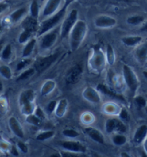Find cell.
<instances>
[{
    "label": "cell",
    "instance_id": "obj_1",
    "mask_svg": "<svg viewBox=\"0 0 147 157\" xmlns=\"http://www.w3.org/2000/svg\"><path fill=\"white\" fill-rule=\"evenodd\" d=\"M68 7V6L64 4L63 7H62L61 9L55 14L42 20L39 24L37 32L36 33L37 37H40L48 32L52 30V29L60 26L61 23L63 22L64 18L67 14L66 12H67Z\"/></svg>",
    "mask_w": 147,
    "mask_h": 157
},
{
    "label": "cell",
    "instance_id": "obj_2",
    "mask_svg": "<svg viewBox=\"0 0 147 157\" xmlns=\"http://www.w3.org/2000/svg\"><path fill=\"white\" fill-rule=\"evenodd\" d=\"M88 33V25L83 20H78L68 35L70 50H77L80 48Z\"/></svg>",
    "mask_w": 147,
    "mask_h": 157
},
{
    "label": "cell",
    "instance_id": "obj_3",
    "mask_svg": "<svg viewBox=\"0 0 147 157\" xmlns=\"http://www.w3.org/2000/svg\"><path fill=\"white\" fill-rule=\"evenodd\" d=\"M78 20V11L76 9H73L68 14H66L63 22L60 26V39H65L68 35L75 26Z\"/></svg>",
    "mask_w": 147,
    "mask_h": 157
},
{
    "label": "cell",
    "instance_id": "obj_4",
    "mask_svg": "<svg viewBox=\"0 0 147 157\" xmlns=\"http://www.w3.org/2000/svg\"><path fill=\"white\" fill-rule=\"evenodd\" d=\"M123 77L130 93L132 96H134L139 87V80L135 72L129 65H123Z\"/></svg>",
    "mask_w": 147,
    "mask_h": 157
},
{
    "label": "cell",
    "instance_id": "obj_5",
    "mask_svg": "<svg viewBox=\"0 0 147 157\" xmlns=\"http://www.w3.org/2000/svg\"><path fill=\"white\" fill-rule=\"evenodd\" d=\"M35 92L33 90H27L21 93L19 103L22 113L25 116L29 115L35 111Z\"/></svg>",
    "mask_w": 147,
    "mask_h": 157
},
{
    "label": "cell",
    "instance_id": "obj_6",
    "mask_svg": "<svg viewBox=\"0 0 147 157\" xmlns=\"http://www.w3.org/2000/svg\"><path fill=\"white\" fill-rule=\"evenodd\" d=\"M106 62V55L103 53L101 49L98 47H94L91 51L89 64L91 68L96 73H100L104 69Z\"/></svg>",
    "mask_w": 147,
    "mask_h": 157
},
{
    "label": "cell",
    "instance_id": "obj_7",
    "mask_svg": "<svg viewBox=\"0 0 147 157\" xmlns=\"http://www.w3.org/2000/svg\"><path fill=\"white\" fill-rule=\"evenodd\" d=\"M60 37V28L57 27L44 34L40 37L39 46L42 50H48L56 44Z\"/></svg>",
    "mask_w": 147,
    "mask_h": 157
},
{
    "label": "cell",
    "instance_id": "obj_8",
    "mask_svg": "<svg viewBox=\"0 0 147 157\" xmlns=\"http://www.w3.org/2000/svg\"><path fill=\"white\" fill-rule=\"evenodd\" d=\"M63 2V0H47L40 13V17L44 20L55 14L62 8Z\"/></svg>",
    "mask_w": 147,
    "mask_h": 157
},
{
    "label": "cell",
    "instance_id": "obj_9",
    "mask_svg": "<svg viewBox=\"0 0 147 157\" xmlns=\"http://www.w3.org/2000/svg\"><path fill=\"white\" fill-rule=\"evenodd\" d=\"M105 130L107 133H124L126 131V126L122 121L117 118H108L106 121Z\"/></svg>",
    "mask_w": 147,
    "mask_h": 157
},
{
    "label": "cell",
    "instance_id": "obj_10",
    "mask_svg": "<svg viewBox=\"0 0 147 157\" xmlns=\"http://www.w3.org/2000/svg\"><path fill=\"white\" fill-rule=\"evenodd\" d=\"M117 21L111 16L101 14L97 16L94 20V25L99 29H110L116 26Z\"/></svg>",
    "mask_w": 147,
    "mask_h": 157
},
{
    "label": "cell",
    "instance_id": "obj_11",
    "mask_svg": "<svg viewBox=\"0 0 147 157\" xmlns=\"http://www.w3.org/2000/svg\"><path fill=\"white\" fill-rule=\"evenodd\" d=\"M60 52H56L49 56L40 58L36 60L35 63V69L37 72H42L48 69L55 60L58 58Z\"/></svg>",
    "mask_w": 147,
    "mask_h": 157
},
{
    "label": "cell",
    "instance_id": "obj_12",
    "mask_svg": "<svg viewBox=\"0 0 147 157\" xmlns=\"http://www.w3.org/2000/svg\"><path fill=\"white\" fill-rule=\"evenodd\" d=\"M60 145L66 151H70L77 154H83L86 152L87 148L83 144L75 141H63L60 143Z\"/></svg>",
    "mask_w": 147,
    "mask_h": 157
},
{
    "label": "cell",
    "instance_id": "obj_13",
    "mask_svg": "<svg viewBox=\"0 0 147 157\" xmlns=\"http://www.w3.org/2000/svg\"><path fill=\"white\" fill-rule=\"evenodd\" d=\"M136 60L141 64L147 62V40L138 44L134 52Z\"/></svg>",
    "mask_w": 147,
    "mask_h": 157
},
{
    "label": "cell",
    "instance_id": "obj_14",
    "mask_svg": "<svg viewBox=\"0 0 147 157\" xmlns=\"http://www.w3.org/2000/svg\"><path fill=\"white\" fill-rule=\"evenodd\" d=\"M83 131L90 139L96 143L100 144H103L105 143V138H104L103 134L98 129L93 128V127H88V128H85Z\"/></svg>",
    "mask_w": 147,
    "mask_h": 157
},
{
    "label": "cell",
    "instance_id": "obj_15",
    "mask_svg": "<svg viewBox=\"0 0 147 157\" xmlns=\"http://www.w3.org/2000/svg\"><path fill=\"white\" fill-rule=\"evenodd\" d=\"M147 137V125L142 124L136 129L133 135V141L136 145L144 143Z\"/></svg>",
    "mask_w": 147,
    "mask_h": 157
},
{
    "label": "cell",
    "instance_id": "obj_16",
    "mask_svg": "<svg viewBox=\"0 0 147 157\" xmlns=\"http://www.w3.org/2000/svg\"><path fill=\"white\" fill-rule=\"evenodd\" d=\"M9 126L12 133L17 136L20 138V139H23L25 136L24 134V130H23L22 126L18 121V120L16 118L10 117L9 119Z\"/></svg>",
    "mask_w": 147,
    "mask_h": 157
},
{
    "label": "cell",
    "instance_id": "obj_17",
    "mask_svg": "<svg viewBox=\"0 0 147 157\" xmlns=\"http://www.w3.org/2000/svg\"><path fill=\"white\" fill-rule=\"evenodd\" d=\"M143 38L139 35H129L121 38V42L127 47H136L142 42Z\"/></svg>",
    "mask_w": 147,
    "mask_h": 157
},
{
    "label": "cell",
    "instance_id": "obj_18",
    "mask_svg": "<svg viewBox=\"0 0 147 157\" xmlns=\"http://www.w3.org/2000/svg\"><path fill=\"white\" fill-rule=\"evenodd\" d=\"M25 44V45L22 52V58H28L32 56L34 50H35L36 44H37V39L35 37H33Z\"/></svg>",
    "mask_w": 147,
    "mask_h": 157
},
{
    "label": "cell",
    "instance_id": "obj_19",
    "mask_svg": "<svg viewBox=\"0 0 147 157\" xmlns=\"http://www.w3.org/2000/svg\"><path fill=\"white\" fill-rule=\"evenodd\" d=\"M83 97L87 101L91 102V103H99L101 101V97L100 95L94 89L88 88L85 90L83 93Z\"/></svg>",
    "mask_w": 147,
    "mask_h": 157
},
{
    "label": "cell",
    "instance_id": "obj_20",
    "mask_svg": "<svg viewBox=\"0 0 147 157\" xmlns=\"http://www.w3.org/2000/svg\"><path fill=\"white\" fill-rule=\"evenodd\" d=\"M28 12V9L26 7H21L20 9L15 10L10 15V20L12 23L18 22L19 21L22 20Z\"/></svg>",
    "mask_w": 147,
    "mask_h": 157
},
{
    "label": "cell",
    "instance_id": "obj_21",
    "mask_svg": "<svg viewBox=\"0 0 147 157\" xmlns=\"http://www.w3.org/2000/svg\"><path fill=\"white\" fill-rule=\"evenodd\" d=\"M29 16L33 19L37 20L40 17V9L37 0H32L28 9Z\"/></svg>",
    "mask_w": 147,
    "mask_h": 157
},
{
    "label": "cell",
    "instance_id": "obj_22",
    "mask_svg": "<svg viewBox=\"0 0 147 157\" xmlns=\"http://www.w3.org/2000/svg\"><path fill=\"white\" fill-rule=\"evenodd\" d=\"M68 108V101L65 99H62L57 104L56 109L55 111V113L57 117L61 118L65 115L67 111Z\"/></svg>",
    "mask_w": 147,
    "mask_h": 157
},
{
    "label": "cell",
    "instance_id": "obj_23",
    "mask_svg": "<svg viewBox=\"0 0 147 157\" xmlns=\"http://www.w3.org/2000/svg\"><path fill=\"white\" fill-rule=\"evenodd\" d=\"M106 62L108 63V65H113L115 63V60H116V56H115V51L113 48L111 44H108L106 45Z\"/></svg>",
    "mask_w": 147,
    "mask_h": 157
},
{
    "label": "cell",
    "instance_id": "obj_24",
    "mask_svg": "<svg viewBox=\"0 0 147 157\" xmlns=\"http://www.w3.org/2000/svg\"><path fill=\"white\" fill-rule=\"evenodd\" d=\"M97 89L99 91H101V93H103L104 95H108V96L114 98L118 99V100H121V101H123V100H124L121 95H118V94H116V93L112 92L111 90H109L107 87H106V86H104V85H103V84H99L97 87Z\"/></svg>",
    "mask_w": 147,
    "mask_h": 157
},
{
    "label": "cell",
    "instance_id": "obj_25",
    "mask_svg": "<svg viewBox=\"0 0 147 157\" xmlns=\"http://www.w3.org/2000/svg\"><path fill=\"white\" fill-rule=\"evenodd\" d=\"M145 17L141 15H132L126 19L127 24L132 26H138L142 25L145 22Z\"/></svg>",
    "mask_w": 147,
    "mask_h": 157
},
{
    "label": "cell",
    "instance_id": "obj_26",
    "mask_svg": "<svg viewBox=\"0 0 147 157\" xmlns=\"http://www.w3.org/2000/svg\"><path fill=\"white\" fill-rule=\"evenodd\" d=\"M127 138L123 133H116L112 136V142L116 146H123L126 143Z\"/></svg>",
    "mask_w": 147,
    "mask_h": 157
},
{
    "label": "cell",
    "instance_id": "obj_27",
    "mask_svg": "<svg viewBox=\"0 0 147 157\" xmlns=\"http://www.w3.org/2000/svg\"><path fill=\"white\" fill-rule=\"evenodd\" d=\"M33 38V33L27 29H24L22 31V33L20 34L18 38V42L20 44H26L27 42L29 41Z\"/></svg>",
    "mask_w": 147,
    "mask_h": 157
},
{
    "label": "cell",
    "instance_id": "obj_28",
    "mask_svg": "<svg viewBox=\"0 0 147 157\" xmlns=\"http://www.w3.org/2000/svg\"><path fill=\"white\" fill-rule=\"evenodd\" d=\"M35 71L36 70L35 69V67H29L28 69H26L20 74L17 79V81H21V80H26L27 78H30L31 76H33L35 74Z\"/></svg>",
    "mask_w": 147,
    "mask_h": 157
},
{
    "label": "cell",
    "instance_id": "obj_29",
    "mask_svg": "<svg viewBox=\"0 0 147 157\" xmlns=\"http://www.w3.org/2000/svg\"><path fill=\"white\" fill-rule=\"evenodd\" d=\"M26 121L28 124L35 126H39L42 124V120L38 118L34 113L26 116Z\"/></svg>",
    "mask_w": 147,
    "mask_h": 157
},
{
    "label": "cell",
    "instance_id": "obj_30",
    "mask_svg": "<svg viewBox=\"0 0 147 157\" xmlns=\"http://www.w3.org/2000/svg\"><path fill=\"white\" fill-rule=\"evenodd\" d=\"M55 136V131H46L38 133L36 136V139L37 141H46L52 138Z\"/></svg>",
    "mask_w": 147,
    "mask_h": 157
},
{
    "label": "cell",
    "instance_id": "obj_31",
    "mask_svg": "<svg viewBox=\"0 0 147 157\" xmlns=\"http://www.w3.org/2000/svg\"><path fill=\"white\" fill-rule=\"evenodd\" d=\"M12 53V45L10 44H6L5 46H4L2 50V53L1 57L4 60H7L11 58Z\"/></svg>",
    "mask_w": 147,
    "mask_h": 157
},
{
    "label": "cell",
    "instance_id": "obj_32",
    "mask_svg": "<svg viewBox=\"0 0 147 157\" xmlns=\"http://www.w3.org/2000/svg\"><path fill=\"white\" fill-rule=\"evenodd\" d=\"M55 84L53 81H48V82L44 84V86H42V90H41V93L42 95H46L50 94V93L52 92L53 89L55 88Z\"/></svg>",
    "mask_w": 147,
    "mask_h": 157
},
{
    "label": "cell",
    "instance_id": "obj_33",
    "mask_svg": "<svg viewBox=\"0 0 147 157\" xmlns=\"http://www.w3.org/2000/svg\"><path fill=\"white\" fill-rule=\"evenodd\" d=\"M0 75L6 79H10L12 75L11 69L7 65H1L0 66Z\"/></svg>",
    "mask_w": 147,
    "mask_h": 157
},
{
    "label": "cell",
    "instance_id": "obj_34",
    "mask_svg": "<svg viewBox=\"0 0 147 157\" xmlns=\"http://www.w3.org/2000/svg\"><path fill=\"white\" fill-rule=\"evenodd\" d=\"M63 135L65 136L67 138H70V139H74L79 136L80 133L78 132L77 131L74 130V129L71 128H67L63 131Z\"/></svg>",
    "mask_w": 147,
    "mask_h": 157
},
{
    "label": "cell",
    "instance_id": "obj_35",
    "mask_svg": "<svg viewBox=\"0 0 147 157\" xmlns=\"http://www.w3.org/2000/svg\"><path fill=\"white\" fill-rule=\"evenodd\" d=\"M135 102L136 103V104L138 105V106L141 108H144L146 106V100L144 98L143 96H137L135 98Z\"/></svg>",
    "mask_w": 147,
    "mask_h": 157
},
{
    "label": "cell",
    "instance_id": "obj_36",
    "mask_svg": "<svg viewBox=\"0 0 147 157\" xmlns=\"http://www.w3.org/2000/svg\"><path fill=\"white\" fill-rule=\"evenodd\" d=\"M29 63H30V60H29V59L23 58V60H21L20 62L17 65V71H20L21 70L24 69L27 65L29 64Z\"/></svg>",
    "mask_w": 147,
    "mask_h": 157
},
{
    "label": "cell",
    "instance_id": "obj_37",
    "mask_svg": "<svg viewBox=\"0 0 147 157\" xmlns=\"http://www.w3.org/2000/svg\"><path fill=\"white\" fill-rule=\"evenodd\" d=\"M57 101H50V103L48 104V107H47V109H48V111L50 112V113H53V112H55V109H56V107H57Z\"/></svg>",
    "mask_w": 147,
    "mask_h": 157
},
{
    "label": "cell",
    "instance_id": "obj_38",
    "mask_svg": "<svg viewBox=\"0 0 147 157\" xmlns=\"http://www.w3.org/2000/svg\"><path fill=\"white\" fill-rule=\"evenodd\" d=\"M34 113H35V115L37 116L38 118H40L42 121L45 118V114H44V112L42 111L40 108H37V109H35V111H34Z\"/></svg>",
    "mask_w": 147,
    "mask_h": 157
},
{
    "label": "cell",
    "instance_id": "obj_39",
    "mask_svg": "<svg viewBox=\"0 0 147 157\" xmlns=\"http://www.w3.org/2000/svg\"><path fill=\"white\" fill-rule=\"evenodd\" d=\"M17 146H18V148H20V150L21 151H22V153H24V154H27V153L28 152V147H27V146L24 143V142L18 141Z\"/></svg>",
    "mask_w": 147,
    "mask_h": 157
},
{
    "label": "cell",
    "instance_id": "obj_40",
    "mask_svg": "<svg viewBox=\"0 0 147 157\" xmlns=\"http://www.w3.org/2000/svg\"><path fill=\"white\" fill-rule=\"evenodd\" d=\"M8 8H9V5L7 3L0 2V14L5 12L6 10H8Z\"/></svg>",
    "mask_w": 147,
    "mask_h": 157
},
{
    "label": "cell",
    "instance_id": "obj_41",
    "mask_svg": "<svg viewBox=\"0 0 147 157\" xmlns=\"http://www.w3.org/2000/svg\"><path fill=\"white\" fill-rule=\"evenodd\" d=\"M119 116H120V117L121 118H123V119H127L128 116H129L126 110H125V109H122L121 111H120Z\"/></svg>",
    "mask_w": 147,
    "mask_h": 157
},
{
    "label": "cell",
    "instance_id": "obj_42",
    "mask_svg": "<svg viewBox=\"0 0 147 157\" xmlns=\"http://www.w3.org/2000/svg\"><path fill=\"white\" fill-rule=\"evenodd\" d=\"M140 30L141 32H144V33H147V20L145 21L144 24L142 25L141 27L140 28Z\"/></svg>",
    "mask_w": 147,
    "mask_h": 157
},
{
    "label": "cell",
    "instance_id": "obj_43",
    "mask_svg": "<svg viewBox=\"0 0 147 157\" xmlns=\"http://www.w3.org/2000/svg\"><path fill=\"white\" fill-rule=\"evenodd\" d=\"M11 154L13 155V156H18V155H19L18 151H17V148L15 147V146H12V147Z\"/></svg>",
    "mask_w": 147,
    "mask_h": 157
},
{
    "label": "cell",
    "instance_id": "obj_44",
    "mask_svg": "<svg viewBox=\"0 0 147 157\" xmlns=\"http://www.w3.org/2000/svg\"><path fill=\"white\" fill-rule=\"evenodd\" d=\"M4 44H5V39H1L0 40V52H2V50L4 48Z\"/></svg>",
    "mask_w": 147,
    "mask_h": 157
},
{
    "label": "cell",
    "instance_id": "obj_45",
    "mask_svg": "<svg viewBox=\"0 0 147 157\" xmlns=\"http://www.w3.org/2000/svg\"><path fill=\"white\" fill-rule=\"evenodd\" d=\"M143 144H144V151H145V152H146V154L147 156V137L146 138V139L144 140V143H143Z\"/></svg>",
    "mask_w": 147,
    "mask_h": 157
},
{
    "label": "cell",
    "instance_id": "obj_46",
    "mask_svg": "<svg viewBox=\"0 0 147 157\" xmlns=\"http://www.w3.org/2000/svg\"><path fill=\"white\" fill-rule=\"evenodd\" d=\"M72 1H73V0H64V2H65V5L68 6H69Z\"/></svg>",
    "mask_w": 147,
    "mask_h": 157
},
{
    "label": "cell",
    "instance_id": "obj_47",
    "mask_svg": "<svg viewBox=\"0 0 147 157\" xmlns=\"http://www.w3.org/2000/svg\"><path fill=\"white\" fill-rule=\"evenodd\" d=\"M142 73H143V75H144V78H146V79H147V71H144Z\"/></svg>",
    "mask_w": 147,
    "mask_h": 157
},
{
    "label": "cell",
    "instance_id": "obj_48",
    "mask_svg": "<svg viewBox=\"0 0 147 157\" xmlns=\"http://www.w3.org/2000/svg\"><path fill=\"white\" fill-rule=\"evenodd\" d=\"M2 90H3V86H2V82H0V93L2 91Z\"/></svg>",
    "mask_w": 147,
    "mask_h": 157
},
{
    "label": "cell",
    "instance_id": "obj_49",
    "mask_svg": "<svg viewBox=\"0 0 147 157\" xmlns=\"http://www.w3.org/2000/svg\"><path fill=\"white\" fill-rule=\"evenodd\" d=\"M121 156H129V154H127L126 153H122V154H121Z\"/></svg>",
    "mask_w": 147,
    "mask_h": 157
},
{
    "label": "cell",
    "instance_id": "obj_50",
    "mask_svg": "<svg viewBox=\"0 0 147 157\" xmlns=\"http://www.w3.org/2000/svg\"><path fill=\"white\" fill-rule=\"evenodd\" d=\"M118 2H129V0H116Z\"/></svg>",
    "mask_w": 147,
    "mask_h": 157
},
{
    "label": "cell",
    "instance_id": "obj_51",
    "mask_svg": "<svg viewBox=\"0 0 147 157\" xmlns=\"http://www.w3.org/2000/svg\"><path fill=\"white\" fill-rule=\"evenodd\" d=\"M2 29V25H0V33H1Z\"/></svg>",
    "mask_w": 147,
    "mask_h": 157
},
{
    "label": "cell",
    "instance_id": "obj_52",
    "mask_svg": "<svg viewBox=\"0 0 147 157\" xmlns=\"http://www.w3.org/2000/svg\"><path fill=\"white\" fill-rule=\"evenodd\" d=\"M1 1H2V0H0V2H1Z\"/></svg>",
    "mask_w": 147,
    "mask_h": 157
}]
</instances>
